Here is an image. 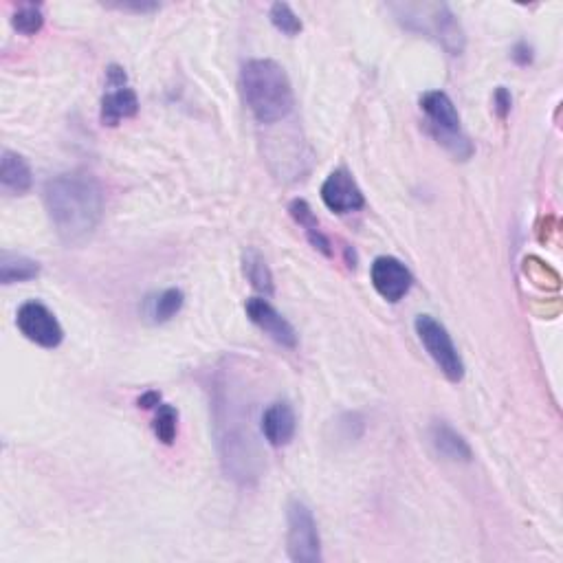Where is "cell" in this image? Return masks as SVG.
<instances>
[{
  "mask_svg": "<svg viewBox=\"0 0 563 563\" xmlns=\"http://www.w3.org/2000/svg\"><path fill=\"white\" fill-rule=\"evenodd\" d=\"M108 91L102 97V110L99 119L104 126H119L124 119L139 113V97L128 84H106Z\"/></svg>",
  "mask_w": 563,
  "mask_h": 563,
  "instance_id": "8fae6325",
  "label": "cell"
},
{
  "mask_svg": "<svg viewBox=\"0 0 563 563\" xmlns=\"http://www.w3.org/2000/svg\"><path fill=\"white\" fill-rule=\"evenodd\" d=\"M159 405H161V394L154 392V390L146 392L139 399V407H143V410H152V407H154V410H157Z\"/></svg>",
  "mask_w": 563,
  "mask_h": 563,
  "instance_id": "cb8c5ba5",
  "label": "cell"
},
{
  "mask_svg": "<svg viewBox=\"0 0 563 563\" xmlns=\"http://www.w3.org/2000/svg\"><path fill=\"white\" fill-rule=\"evenodd\" d=\"M513 60L517 64H522V66L531 64L533 62V47H531V44H526V42L517 44V47L513 49Z\"/></svg>",
  "mask_w": 563,
  "mask_h": 563,
  "instance_id": "603a6c76",
  "label": "cell"
},
{
  "mask_svg": "<svg viewBox=\"0 0 563 563\" xmlns=\"http://www.w3.org/2000/svg\"><path fill=\"white\" fill-rule=\"evenodd\" d=\"M421 110L427 117L429 132L440 146L447 148L456 159H469L473 143L462 132V121L451 97L443 91H427L421 95Z\"/></svg>",
  "mask_w": 563,
  "mask_h": 563,
  "instance_id": "3957f363",
  "label": "cell"
},
{
  "mask_svg": "<svg viewBox=\"0 0 563 563\" xmlns=\"http://www.w3.org/2000/svg\"><path fill=\"white\" fill-rule=\"evenodd\" d=\"M493 106H495V113H498L500 119H506L511 115V108H513V95L509 88L500 86L498 91L493 95Z\"/></svg>",
  "mask_w": 563,
  "mask_h": 563,
  "instance_id": "7402d4cb",
  "label": "cell"
},
{
  "mask_svg": "<svg viewBox=\"0 0 563 563\" xmlns=\"http://www.w3.org/2000/svg\"><path fill=\"white\" fill-rule=\"evenodd\" d=\"M297 429L293 407L286 401L271 403L262 414V434L271 447L289 445Z\"/></svg>",
  "mask_w": 563,
  "mask_h": 563,
  "instance_id": "7c38bea8",
  "label": "cell"
},
{
  "mask_svg": "<svg viewBox=\"0 0 563 563\" xmlns=\"http://www.w3.org/2000/svg\"><path fill=\"white\" fill-rule=\"evenodd\" d=\"M289 214L293 216V220L297 225L302 227L304 231V236L308 238V242L319 251V253H324L326 258L333 256V245H330V240L328 236L322 231V227H319V220L317 216L313 214V209L311 205H308L304 198H295V201L289 205Z\"/></svg>",
  "mask_w": 563,
  "mask_h": 563,
  "instance_id": "9a60e30c",
  "label": "cell"
},
{
  "mask_svg": "<svg viewBox=\"0 0 563 563\" xmlns=\"http://www.w3.org/2000/svg\"><path fill=\"white\" fill-rule=\"evenodd\" d=\"M322 201L335 214H352L366 205L361 187L348 170H335L328 174L322 185Z\"/></svg>",
  "mask_w": 563,
  "mask_h": 563,
  "instance_id": "30bf717a",
  "label": "cell"
},
{
  "mask_svg": "<svg viewBox=\"0 0 563 563\" xmlns=\"http://www.w3.org/2000/svg\"><path fill=\"white\" fill-rule=\"evenodd\" d=\"M11 27H14L22 36H36L44 27V14L42 7L36 3H25L20 5L14 16H11Z\"/></svg>",
  "mask_w": 563,
  "mask_h": 563,
  "instance_id": "ffe728a7",
  "label": "cell"
},
{
  "mask_svg": "<svg viewBox=\"0 0 563 563\" xmlns=\"http://www.w3.org/2000/svg\"><path fill=\"white\" fill-rule=\"evenodd\" d=\"M183 304H185V295L181 289H165L163 293L154 295L152 300H148L146 313L154 324H165L181 313Z\"/></svg>",
  "mask_w": 563,
  "mask_h": 563,
  "instance_id": "e0dca14e",
  "label": "cell"
},
{
  "mask_svg": "<svg viewBox=\"0 0 563 563\" xmlns=\"http://www.w3.org/2000/svg\"><path fill=\"white\" fill-rule=\"evenodd\" d=\"M16 326L33 344L40 348H58L64 339V330L58 317L42 302H25L16 313Z\"/></svg>",
  "mask_w": 563,
  "mask_h": 563,
  "instance_id": "52a82bcc",
  "label": "cell"
},
{
  "mask_svg": "<svg viewBox=\"0 0 563 563\" xmlns=\"http://www.w3.org/2000/svg\"><path fill=\"white\" fill-rule=\"evenodd\" d=\"M416 335L425 346L427 355L434 359L438 370L445 374L451 383H460L465 379V361H462L458 348L451 341L447 328L432 315L416 317Z\"/></svg>",
  "mask_w": 563,
  "mask_h": 563,
  "instance_id": "5b68a950",
  "label": "cell"
},
{
  "mask_svg": "<svg viewBox=\"0 0 563 563\" xmlns=\"http://www.w3.org/2000/svg\"><path fill=\"white\" fill-rule=\"evenodd\" d=\"M38 275H40V264L36 260L9 251H3V256H0V282L5 286L36 280Z\"/></svg>",
  "mask_w": 563,
  "mask_h": 563,
  "instance_id": "2e32d148",
  "label": "cell"
},
{
  "mask_svg": "<svg viewBox=\"0 0 563 563\" xmlns=\"http://www.w3.org/2000/svg\"><path fill=\"white\" fill-rule=\"evenodd\" d=\"M269 18L273 22V27L282 31L284 36L293 38V36H297V33H302V29H304L300 16H297L291 9V5H286V3H273L271 11H269Z\"/></svg>",
  "mask_w": 563,
  "mask_h": 563,
  "instance_id": "44dd1931",
  "label": "cell"
},
{
  "mask_svg": "<svg viewBox=\"0 0 563 563\" xmlns=\"http://www.w3.org/2000/svg\"><path fill=\"white\" fill-rule=\"evenodd\" d=\"M401 9V18H405L407 27L436 38L449 55L465 51V29L447 5H405Z\"/></svg>",
  "mask_w": 563,
  "mask_h": 563,
  "instance_id": "277c9868",
  "label": "cell"
},
{
  "mask_svg": "<svg viewBox=\"0 0 563 563\" xmlns=\"http://www.w3.org/2000/svg\"><path fill=\"white\" fill-rule=\"evenodd\" d=\"M245 311L251 322L256 324L264 335H269L275 344L284 348L297 346V341H300L297 330L269 300H264V297H251L245 304Z\"/></svg>",
  "mask_w": 563,
  "mask_h": 563,
  "instance_id": "9c48e42d",
  "label": "cell"
},
{
  "mask_svg": "<svg viewBox=\"0 0 563 563\" xmlns=\"http://www.w3.org/2000/svg\"><path fill=\"white\" fill-rule=\"evenodd\" d=\"M152 432L163 445H174L176 434H179V412H176V407L165 403L157 407V414H154L152 421Z\"/></svg>",
  "mask_w": 563,
  "mask_h": 563,
  "instance_id": "d6986e66",
  "label": "cell"
},
{
  "mask_svg": "<svg viewBox=\"0 0 563 563\" xmlns=\"http://www.w3.org/2000/svg\"><path fill=\"white\" fill-rule=\"evenodd\" d=\"M242 271H245L253 289H258L264 295H273V273L267 260L256 249L245 251V256H242Z\"/></svg>",
  "mask_w": 563,
  "mask_h": 563,
  "instance_id": "ac0fdd59",
  "label": "cell"
},
{
  "mask_svg": "<svg viewBox=\"0 0 563 563\" xmlns=\"http://www.w3.org/2000/svg\"><path fill=\"white\" fill-rule=\"evenodd\" d=\"M44 205L64 245H82L104 216L102 183L84 170L58 174L44 185Z\"/></svg>",
  "mask_w": 563,
  "mask_h": 563,
  "instance_id": "6da1fadb",
  "label": "cell"
},
{
  "mask_svg": "<svg viewBox=\"0 0 563 563\" xmlns=\"http://www.w3.org/2000/svg\"><path fill=\"white\" fill-rule=\"evenodd\" d=\"M245 104L260 124H278L291 115L295 97L289 75L273 60H249L240 71Z\"/></svg>",
  "mask_w": 563,
  "mask_h": 563,
  "instance_id": "7a4b0ae2",
  "label": "cell"
},
{
  "mask_svg": "<svg viewBox=\"0 0 563 563\" xmlns=\"http://www.w3.org/2000/svg\"><path fill=\"white\" fill-rule=\"evenodd\" d=\"M370 282L383 300L388 302H401L403 297L410 293L414 278L410 269L399 258L392 256H379L370 267Z\"/></svg>",
  "mask_w": 563,
  "mask_h": 563,
  "instance_id": "ba28073f",
  "label": "cell"
},
{
  "mask_svg": "<svg viewBox=\"0 0 563 563\" xmlns=\"http://www.w3.org/2000/svg\"><path fill=\"white\" fill-rule=\"evenodd\" d=\"M286 522H289V533H286L289 559L295 563L322 561V539H319L313 511L304 502L293 500L286 511Z\"/></svg>",
  "mask_w": 563,
  "mask_h": 563,
  "instance_id": "8992f818",
  "label": "cell"
},
{
  "mask_svg": "<svg viewBox=\"0 0 563 563\" xmlns=\"http://www.w3.org/2000/svg\"><path fill=\"white\" fill-rule=\"evenodd\" d=\"M429 440H432L436 454L443 456L445 460L471 462L473 458V451L465 436L458 434L456 429L445 421H436L432 427H429Z\"/></svg>",
  "mask_w": 563,
  "mask_h": 563,
  "instance_id": "4fadbf2b",
  "label": "cell"
},
{
  "mask_svg": "<svg viewBox=\"0 0 563 563\" xmlns=\"http://www.w3.org/2000/svg\"><path fill=\"white\" fill-rule=\"evenodd\" d=\"M0 185H3L5 192L14 196L27 194L31 190L33 185L31 168L18 152L3 150V157H0Z\"/></svg>",
  "mask_w": 563,
  "mask_h": 563,
  "instance_id": "5bb4252c",
  "label": "cell"
}]
</instances>
